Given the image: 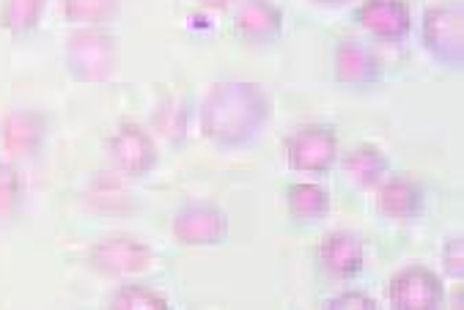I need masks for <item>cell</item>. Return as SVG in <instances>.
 Returning <instances> with one entry per match:
<instances>
[{"label":"cell","mask_w":464,"mask_h":310,"mask_svg":"<svg viewBox=\"0 0 464 310\" xmlns=\"http://www.w3.org/2000/svg\"><path fill=\"white\" fill-rule=\"evenodd\" d=\"M23 198L20 173L12 165H0V215H12Z\"/></svg>","instance_id":"obj_20"},{"label":"cell","mask_w":464,"mask_h":310,"mask_svg":"<svg viewBox=\"0 0 464 310\" xmlns=\"http://www.w3.org/2000/svg\"><path fill=\"white\" fill-rule=\"evenodd\" d=\"M324 307H354V310H368V307H377V299L371 296L368 291H360V288H349V291H341L335 296H327L324 299Z\"/></svg>","instance_id":"obj_22"},{"label":"cell","mask_w":464,"mask_h":310,"mask_svg":"<svg viewBox=\"0 0 464 310\" xmlns=\"http://www.w3.org/2000/svg\"><path fill=\"white\" fill-rule=\"evenodd\" d=\"M88 266L105 277H135L154 266V250L130 234H111L88 247Z\"/></svg>","instance_id":"obj_6"},{"label":"cell","mask_w":464,"mask_h":310,"mask_svg":"<svg viewBox=\"0 0 464 310\" xmlns=\"http://www.w3.org/2000/svg\"><path fill=\"white\" fill-rule=\"evenodd\" d=\"M272 119V99L264 85L250 80L215 82L198 111L201 135L218 149L253 143Z\"/></svg>","instance_id":"obj_1"},{"label":"cell","mask_w":464,"mask_h":310,"mask_svg":"<svg viewBox=\"0 0 464 310\" xmlns=\"http://www.w3.org/2000/svg\"><path fill=\"white\" fill-rule=\"evenodd\" d=\"M108 305L111 307H116V310H124V307H154V310H165V307H170V299L160 291V288H154V286H146V283H127V286H121L111 299H108Z\"/></svg>","instance_id":"obj_19"},{"label":"cell","mask_w":464,"mask_h":310,"mask_svg":"<svg viewBox=\"0 0 464 310\" xmlns=\"http://www.w3.org/2000/svg\"><path fill=\"white\" fill-rule=\"evenodd\" d=\"M343 173L362 189H377L391 176V160L377 143H357L343 154Z\"/></svg>","instance_id":"obj_16"},{"label":"cell","mask_w":464,"mask_h":310,"mask_svg":"<svg viewBox=\"0 0 464 310\" xmlns=\"http://www.w3.org/2000/svg\"><path fill=\"white\" fill-rule=\"evenodd\" d=\"M420 42L426 53L445 69L461 72L464 66V12L461 4L429 6L420 20Z\"/></svg>","instance_id":"obj_3"},{"label":"cell","mask_w":464,"mask_h":310,"mask_svg":"<svg viewBox=\"0 0 464 310\" xmlns=\"http://www.w3.org/2000/svg\"><path fill=\"white\" fill-rule=\"evenodd\" d=\"M231 31L247 44H272L284 34V9L272 0H239Z\"/></svg>","instance_id":"obj_11"},{"label":"cell","mask_w":464,"mask_h":310,"mask_svg":"<svg viewBox=\"0 0 464 310\" xmlns=\"http://www.w3.org/2000/svg\"><path fill=\"white\" fill-rule=\"evenodd\" d=\"M50 121L39 111H12L0 121V146L14 160H28L39 154L47 140Z\"/></svg>","instance_id":"obj_12"},{"label":"cell","mask_w":464,"mask_h":310,"mask_svg":"<svg viewBox=\"0 0 464 310\" xmlns=\"http://www.w3.org/2000/svg\"><path fill=\"white\" fill-rule=\"evenodd\" d=\"M377 209L388 220H412L423 212V189L407 176H388L377 187Z\"/></svg>","instance_id":"obj_14"},{"label":"cell","mask_w":464,"mask_h":310,"mask_svg":"<svg viewBox=\"0 0 464 310\" xmlns=\"http://www.w3.org/2000/svg\"><path fill=\"white\" fill-rule=\"evenodd\" d=\"M316 261L335 280H352L365 264V247L360 237L349 231H330L316 245Z\"/></svg>","instance_id":"obj_13"},{"label":"cell","mask_w":464,"mask_h":310,"mask_svg":"<svg viewBox=\"0 0 464 310\" xmlns=\"http://www.w3.org/2000/svg\"><path fill=\"white\" fill-rule=\"evenodd\" d=\"M322 6H338V4H346V0H316Z\"/></svg>","instance_id":"obj_24"},{"label":"cell","mask_w":464,"mask_h":310,"mask_svg":"<svg viewBox=\"0 0 464 310\" xmlns=\"http://www.w3.org/2000/svg\"><path fill=\"white\" fill-rule=\"evenodd\" d=\"M121 0H61V12L69 23L82 28H102L116 20Z\"/></svg>","instance_id":"obj_17"},{"label":"cell","mask_w":464,"mask_h":310,"mask_svg":"<svg viewBox=\"0 0 464 310\" xmlns=\"http://www.w3.org/2000/svg\"><path fill=\"white\" fill-rule=\"evenodd\" d=\"M47 9V0H4L0 6V28L12 36H28Z\"/></svg>","instance_id":"obj_18"},{"label":"cell","mask_w":464,"mask_h":310,"mask_svg":"<svg viewBox=\"0 0 464 310\" xmlns=\"http://www.w3.org/2000/svg\"><path fill=\"white\" fill-rule=\"evenodd\" d=\"M108 154L116 170L130 179H143L160 162V151L151 132L138 121H121L113 130V135L108 138Z\"/></svg>","instance_id":"obj_7"},{"label":"cell","mask_w":464,"mask_h":310,"mask_svg":"<svg viewBox=\"0 0 464 310\" xmlns=\"http://www.w3.org/2000/svg\"><path fill=\"white\" fill-rule=\"evenodd\" d=\"M66 69L80 82L108 80L119 66V39L102 28H82L66 42Z\"/></svg>","instance_id":"obj_2"},{"label":"cell","mask_w":464,"mask_h":310,"mask_svg":"<svg viewBox=\"0 0 464 310\" xmlns=\"http://www.w3.org/2000/svg\"><path fill=\"white\" fill-rule=\"evenodd\" d=\"M354 23L377 42H404L412 34L410 0H362L354 9Z\"/></svg>","instance_id":"obj_9"},{"label":"cell","mask_w":464,"mask_h":310,"mask_svg":"<svg viewBox=\"0 0 464 310\" xmlns=\"http://www.w3.org/2000/svg\"><path fill=\"white\" fill-rule=\"evenodd\" d=\"M382 77V63L377 53L357 39H341L333 47V80L343 88L362 91Z\"/></svg>","instance_id":"obj_10"},{"label":"cell","mask_w":464,"mask_h":310,"mask_svg":"<svg viewBox=\"0 0 464 310\" xmlns=\"http://www.w3.org/2000/svg\"><path fill=\"white\" fill-rule=\"evenodd\" d=\"M170 234L188 247H215L231 234V220L223 206L209 200L181 203L170 218Z\"/></svg>","instance_id":"obj_5"},{"label":"cell","mask_w":464,"mask_h":310,"mask_svg":"<svg viewBox=\"0 0 464 310\" xmlns=\"http://www.w3.org/2000/svg\"><path fill=\"white\" fill-rule=\"evenodd\" d=\"M341 140L333 124H305L284 138V154L295 173L324 176L338 162Z\"/></svg>","instance_id":"obj_4"},{"label":"cell","mask_w":464,"mask_h":310,"mask_svg":"<svg viewBox=\"0 0 464 310\" xmlns=\"http://www.w3.org/2000/svg\"><path fill=\"white\" fill-rule=\"evenodd\" d=\"M442 266L453 280L461 283V275H464V239L461 237L445 239V245H442Z\"/></svg>","instance_id":"obj_21"},{"label":"cell","mask_w":464,"mask_h":310,"mask_svg":"<svg viewBox=\"0 0 464 310\" xmlns=\"http://www.w3.org/2000/svg\"><path fill=\"white\" fill-rule=\"evenodd\" d=\"M284 206L292 220L316 223L330 215L333 195L319 181H289L284 184Z\"/></svg>","instance_id":"obj_15"},{"label":"cell","mask_w":464,"mask_h":310,"mask_svg":"<svg viewBox=\"0 0 464 310\" xmlns=\"http://www.w3.org/2000/svg\"><path fill=\"white\" fill-rule=\"evenodd\" d=\"M198 6H204V9H209V12H218V9H226V6H231L234 0H196Z\"/></svg>","instance_id":"obj_23"},{"label":"cell","mask_w":464,"mask_h":310,"mask_svg":"<svg viewBox=\"0 0 464 310\" xmlns=\"http://www.w3.org/2000/svg\"><path fill=\"white\" fill-rule=\"evenodd\" d=\"M388 299L399 310H431L445 299V286L431 266L410 264L388 280Z\"/></svg>","instance_id":"obj_8"}]
</instances>
